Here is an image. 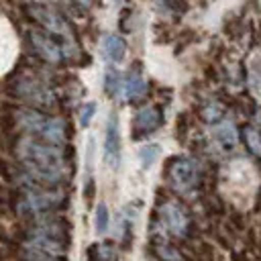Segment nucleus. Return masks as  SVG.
<instances>
[{"label":"nucleus","mask_w":261,"mask_h":261,"mask_svg":"<svg viewBox=\"0 0 261 261\" xmlns=\"http://www.w3.org/2000/svg\"><path fill=\"white\" fill-rule=\"evenodd\" d=\"M65 147L49 145L24 135L16 139L14 155L18 157L24 173H29L39 186L59 188L71 177V157Z\"/></svg>","instance_id":"obj_1"},{"label":"nucleus","mask_w":261,"mask_h":261,"mask_svg":"<svg viewBox=\"0 0 261 261\" xmlns=\"http://www.w3.org/2000/svg\"><path fill=\"white\" fill-rule=\"evenodd\" d=\"M8 116H10L12 124L18 130H22L27 137H35V139L45 141L49 145L65 147V141L69 135V124L63 116L47 114L43 110L29 108V106L12 108Z\"/></svg>","instance_id":"obj_2"},{"label":"nucleus","mask_w":261,"mask_h":261,"mask_svg":"<svg viewBox=\"0 0 261 261\" xmlns=\"http://www.w3.org/2000/svg\"><path fill=\"white\" fill-rule=\"evenodd\" d=\"M47 69H35L33 65H22L18 73L8 82V92L29 108L53 110L57 106V94L45 77Z\"/></svg>","instance_id":"obj_3"},{"label":"nucleus","mask_w":261,"mask_h":261,"mask_svg":"<svg viewBox=\"0 0 261 261\" xmlns=\"http://www.w3.org/2000/svg\"><path fill=\"white\" fill-rule=\"evenodd\" d=\"M27 14L39 24V29L49 33L63 47L67 63H71L75 57H80V43H77L75 31H73L71 22L59 10H55L49 4L33 2V4H27Z\"/></svg>","instance_id":"obj_4"},{"label":"nucleus","mask_w":261,"mask_h":261,"mask_svg":"<svg viewBox=\"0 0 261 261\" xmlns=\"http://www.w3.org/2000/svg\"><path fill=\"white\" fill-rule=\"evenodd\" d=\"M63 202L65 194L59 188H45L37 181H31L20 188L14 208L18 214H47L51 210H57Z\"/></svg>","instance_id":"obj_5"},{"label":"nucleus","mask_w":261,"mask_h":261,"mask_svg":"<svg viewBox=\"0 0 261 261\" xmlns=\"http://www.w3.org/2000/svg\"><path fill=\"white\" fill-rule=\"evenodd\" d=\"M165 175H167V181L173 188V192L184 194V196L192 194L200 184V167H198V161L192 157L171 159L167 163Z\"/></svg>","instance_id":"obj_6"},{"label":"nucleus","mask_w":261,"mask_h":261,"mask_svg":"<svg viewBox=\"0 0 261 261\" xmlns=\"http://www.w3.org/2000/svg\"><path fill=\"white\" fill-rule=\"evenodd\" d=\"M27 41H29L33 53H35L43 63L55 65V67L67 63V57H65L63 47H61L49 33H45L43 29H39V27L27 29Z\"/></svg>","instance_id":"obj_7"},{"label":"nucleus","mask_w":261,"mask_h":261,"mask_svg":"<svg viewBox=\"0 0 261 261\" xmlns=\"http://www.w3.org/2000/svg\"><path fill=\"white\" fill-rule=\"evenodd\" d=\"M159 218H161V226H165V230L173 237L184 239L190 232V214L177 200L163 202V206L159 208Z\"/></svg>","instance_id":"obj_8"},{"label":"nucleus","mask_w":261,"mask_h":261,"mask_svg":"<svg viewBox=\"0 0 261 261\" xmlns=\"http://www.w3.org/2000/svg\"><path fill=\"white\" fill-rule=\"evenodd\" d=\"M161 124H163V108L159 104H147L139 108L133 118V130L137 139L155 133Z\"/></svg>","instance_id":"obj_9"},{"label":"nucleus","mask_w":261,"mask_h":261,"mask_svg":"<svg viewBox=\"0 0 261 261\" xmlns=\"http://www.w3.org/2000/svg\"><path fill=\"white\" fill-rule=\"evenodd\" d=\"M104 161L112 169H118V165H120V130H118V116H116V112L110 114L108 124H106Z\"/></svg>","instance_id":"obj_10"},{"label":"nucleus","mask_w":261,"mask_h":261,"mask_svg":"<svg viewBox=\"0 0 261 261\" xmlns=\"http://www.w3.org/2000/svg\"><path fill=\"white\" fill-rule=\"evenodd\" d=\"M147 90H149V82L141 71V63H135V67L128 71L124 80V96L128 102H139L147 96Z\"/></svg>","instance_id":"obj_11"},{"label":"nucleus","mask_w":261,"mask_h":261,"mask_svg":"<svg viewBox=\"0 0 261 261\" xmlns=\"http://www.w3.org/2000/svg\"><path fill=\"white\" fill-rule=\"evenodd\" d=\"M102 53L110 63H120L126 55V41L120 35H108L102 41Z\"/></svg>","instance_id":"obj_12"},{"label":"nucleus","mask_w":261,"mask_h":261,"mask_svg":"<svg viewBox=\"0 0 261 261\" xmlns=\"http://www.w3.org/2000/svg\"><path fill=\"white\" fill-rule=\"evenodd\" d=\"M214 137L222 145V149H228V151H232L237 147V141H239V133H237V128H234V124L230 120L220 122L214 128Z\"/></svg>","instance_id":"obj_13"},{"label":"nucleus","mask_w":261,"mask_h":261,"mask_svg":"<svg viewBox=\"0 0 261 261\" xmlns=\"http://www.w3.org/2000/svg\"><path fill=\"white\" fill-rule=\"evenodd\" d=\"M241 137H243L245 147H247L253 155H261V130H257V128L251 126V124H245V126L241 128Z\"/></svg>","instance_id":"obj_14"},{"label":"nucleus","mask_w":261,"mask_h":261,"mask_svg":"<svg viewBox=\"0 0 261 261\" xmlns=\"http://www.w3.org/2000/svg\"><path fill=\"white\" fill-rule=\"evenodd\" d=\"M224 116V104L218 100H208L200 106V118L206 122H218Z\"/></svg>","instance_id":"obj_15"},{"label":"nucleus","mask_w":261,"mask_h":261,"mask_svg":"<svg viewBox=\"0 0 261 261\" xmlns=\"http://www.w3.org/2000/svg\"><path fill=\"white\" fill-rule=\"evenodd\" d=\"M122 84H124V82H122V75H120L114 67H108L106 73H104V92L114 98V96L118 94V90H120Z\"/></svg>","instance_id":"obj_16"},{"label":"nucleus","mask_w":261,"mask_h":261,"mask_svg":"<svg viewBox=\"0 0 261 261\" xmlns=\"http://www.w3.org/2000/svg\"><path fill=\"white\" fill-rule=\"evenodd\" d=\"M94 228L96 232H104L108 228V208L104 202H100L96 206V214H94Z\"/></svg>","instance_id":"obj_17"},{"label":"nucleus","mask_w":261,"mask_h":261,"mask_svg":"<svg viewBox=\"0 0 261 261\" xmlns=\"http://www.w3.org/2000/svg\"><path fill=\"white\" fill-rule=\"evenodd\" d=\"M157 155H159V145H145V147L139 151V157H141L143 167L153 165V161L157 159Z\"/></svg>","instance_id":"obj_18"},{"label":"nucleus","mask_w":261,"mask_h":261,"mask_svg":"<svg viewBox=\"0 0 261 261\" xmlns=\"http://www.w3.org/2000/svg\"><path fill=\"white\" fill-rule=\"evenodd\" d=\"M96 261H116V251L110 243H100L96 247Z\"/></svg>","instance_id":"obj_19"},{"label":"nucleus","mask_w":261,"mask_h":261,"mask_svg":"<svg viewBox=\"0 0 261 261\" xmlns=\"http://www.w3.org/2000/svg\"><path fill=\"white\" fill-rule=\"evenodd\" d=\"M94 112H96V104L94 102H86L80 106V124L82 126H88L90 120L94 118Z\"/></svg>","instance_id":"obj_20"},{"label":"nucleus","mask_w":261,"mask_h":261,"mask_svg":"<svg viewBox=\"0 0 261 261\" xmlns=\"http://www.w3.org/2000/svg\"><path fill=\"white\" fill-rule=\"evenodd\" d=\"M163 2V8L175 12V14H184L188 10V2L186 0H161Z\"/></svg>","instance_id":"obj_21"},{"label":"nucleus","mask_w":261,"mask_h":261,"mask_svg":"<svg viewBox=\"0 0 261 261\" xmlns=\"http://www.w3.org/2000/svg\"><path fill=\"white\" fill-rule=\"evenodd\" d=\"M161 257H165V259H169V261H181V257H179L171 247H167V245L161 249Z\"/></svg>","instance_id":"obj_22"},{"label":"nucleus","mask_w":261,"mask_h":261,"mask_svg":"<svg viewBox=\"0 0 261 261\" xmlns=\"http://www.w3.org/2000/svg\"><path fill=\"white\" fill-rule=\"evenodd\" d=\"M77 4H80V8H84V10H90L92 6H94V2L96 0H75Z\"/></svg>","instance_id":"obj_23"},{"label":"nucleus","mask_w":261,"mask_h":261,"mask_svg":"<svg viewBox=\"0 0 261 261\" xmlns=\"http://www.w3.org/2000/svg\"><path fill=\"white\" fill-rule=\"evenodd\" d=\"M112 2H116V4H118V2H122V0H112Z\"/></svg>","instance_id":"obj_24"}]
</instances>
